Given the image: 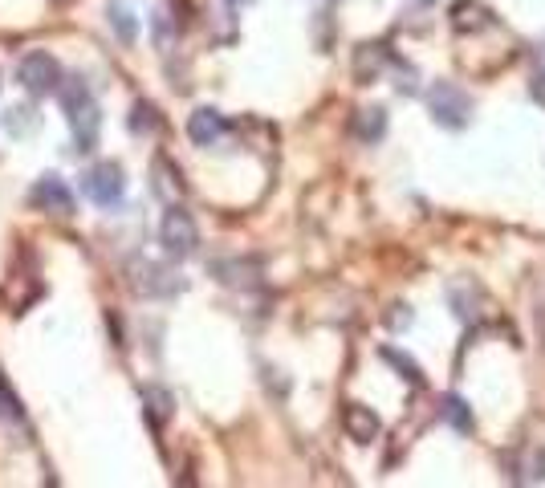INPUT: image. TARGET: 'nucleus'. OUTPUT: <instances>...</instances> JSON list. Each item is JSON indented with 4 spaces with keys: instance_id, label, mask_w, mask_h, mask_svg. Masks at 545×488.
<instances>
[{
    "instance_id": "nucleus-1",
    "label": "nucleus",
    "mask_w": 545,
    "mask_h": 488,
    "mask_svg": "<svg viewBox=\"0 0 545 488\" xmlns=\"http://www.w3.org/2000/svg\"><path fill=\"white\" fill-rule=\"evenodd\" d=\"M66 86H57V98H62V110H66V122H70V135H74V147L78 151H90L98 143V131H102V114H98V102L90 94V86L82 78H62Z\"/></svg>"
},
{
    "instance_id": "nucleus-2",
    "label": "nucleus",
    "mask_w": 545,
    "mask_h": 488,
    "mask_svg": "<svg viewBox=\"0 0 545 488\" xmlns=\"http://www.w3.org/2000/svg\"><path fill=\"white\" fill-rule=\"evenodd\" d=\"M159 244H163V253H167V257H175V261H184V257H192V253H196L200 228H196V220H192V212H188V208L171 204V208L163 212V220H159Z\"/></svg>"
},
{
    "instance_id": "nucleus-3",
    "label": "nucleus",
    "mask_w": 545,
    "mask_h": 488,
    "mask_svg": "<svg viewBox=\"0 0 545 488\" xmlns=\"http://www.w3.org/2000/svg\"><path fill=\"white\" fill-rule=\"evenodd\" d=\"M17 82H21L33 98H45V94H53L57 86H62V66H57V57H53V53L33 49V53H25V57H21Z\"/></svg>"
},
{
    "instance_id": "nucleus-4",
    "label": "nucleus",
    "mask_w": 545,
    "mask_h": 488,
    "mask_svg": "<svg viewBox=\"0 0 545 488\" xmlns=\"http://www.w3.org/2000/svg\"><path fill=\"white\" fill-rule=\"evenodd\" d=\"M82 192H86V200H94L98 208L118 204V200H123V192H127L123 167L110 163V159H102V163L86 167V175H82Z\"/></svg>"
},
{
    "instance_id": "nucleus-5",
    "label": "nucleus",
    "mask_w": 545,
    "mask_h": 488,
    "mask_svg": "<svg viewBox=\"0 0 545 488\" xmlns=\"http://www.w3.org/2000/svg\"><path fill=\"white\" fill-rule=\"evenodd\" d=\"M432 114H436V122H444V127H464L468 122V114H472V102H468V94L460 90V86H452V82H436V90H432Z\"/></svg>"
},
{
    "instance_id": "nucleus-6",
    "label": "nucleus",
    "mask_w": 545,
    "mask_h": 488,
    "mask_svg": "<svg viewBox=\"0 0 545 488\" xmlns=\"http://www.w3.org/2000/svg\"><path fill=\"white\" fill-rule=\"evenodd\" d=\"M29 200L49 216H74V192L66 188V179H57V175H41L29 188Z\"/></svg>"
},
{
    "instance_id": "nucleus-7",
    "label": "nucleus",
    "mask_w": 545,
    "mask_h": 488,
    "mask_svg": "<svg viewBox=\"0 0 545 488\" xmlns=\"http://www.w3.org/2000/svg\"><path fill=\"white\" fill-rule=\"evenodd\" d=\"M188 135L196 147H212L220 135H224V114L212 110V106H200L192 118H188Z\"/></svg>"
},
{
    "instance_id": "nucleus-8",
    "label": "nucleus",
    "mask_w": 545,
    "mask_h": 488,
    "mask_svg": "<svg viewBox=\"0 0 545 488\" xmlns=\"http://www.w3.org/2000/svg\"><path fill=\"white\" fill-rule=\"evenodd\" d=\"M346 432H350V440H358V444H371V440L379 436V415H375L371 407H362V403H350V407H346Z\"/></svg>"
},
{
    "instance_id": "nucleus-9",
    "label": "nucleus",
    "mask_w": 545,
    "mask_h": 488,
    "mask_svg": "<svg viewBox=\"0 0 545 488\" xmlns=\"http://www.w3.org/2000/svg\"><path fill=\"white\" fill-rule=\"evenodd\" d=\"M106 21H110L114 37L123 41V45H131V41L139 37V17H135L127 5H110V9H106Z\"/></svg>"
},
{
    "instance_id": "nucleus-10",
    "label": "nucleus",
    "mask_w": 545,
    "mask_h": 488,
    "mask_svg": "<svg viewBox=\"0 0 545 488\" xmlns=\"http://www.w3.org/2000/svg\"><path fill=\"white\" fill-rule=\"evenodd\" d=\"M383 131H387V114H383V110H362V114H358V139H362V143L383 139Z\"/></svg>"
},
{
    "instance_id": "nucleus-11",
    "label": "nucleus",
    "mask_w": 545,
    "mask_h": 488,
    "mask_svg": "<svg viewBox=\"0 0 545 488\" xmlns=\"http://www.w3.org/2000/svg\"><path fill=\"white\" fill-rule=\"evenodd\" d=\"M448 415H452V423L460 427V432H468V427H472V415L464 411V403H460V399H448Z\"/></svg>"
},
{
    "instance_id": "nucleus-12",
    "label": "nucleus",
    "mask_w": 545,
    "mask_h": 488,
    "mask_svg": "<svg viewBox=\"0 0 545 488\" xmlns=\"http://www.w3.org/2000/svg\"><path fill=\"white\" fill-rule=\"evenodd\" d=\"M0 419H21V403L5 387H0Z\"/></svg>"
},
{
    "instance_id": "nucleus-13",
    "label": "nucleus",
    "mask_w": 545,
    "mask_h": 488,
    "mask_svg": "<svg viewBox=\"0 0 545 488\" xmlns=\"http://www.w3.org/2000/svg\"><path fill=\"white\" fill-rule=\"evenodd\" d=\"M131 127H135V131H151V127H155V118H151V106H147V102L135 106V122H131Z\"/></svg>"
}]
</instances>
